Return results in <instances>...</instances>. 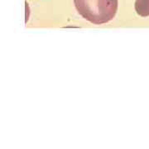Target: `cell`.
<instances>
[{"instance_id":"6da1fadb","label":"cell","mask_w":149,"mask_h":149,"mask_svg":"<svg viewBox=\"0 0 149 149\" xmlns=\"http://www.w3.org/2000/svg\"><path fill=\"white\" fill-rule=\"evenodd\" d=\"M80 15L95 25L104 24L116 15L118 0H74Z\"/></svg>"},{"instance_id":"7a4b0ae2","label":"cell","mask_w":149,"mask_h":149,"mask_svg":"<svg viewBox=\"0 0 149 149\" xmlns=\"http://www.w3.org/2000/svg\"><path fill=\"white\" fill-rule=\"evenodd\" d=\"M135 10L139 16H149V0H136Z\"/></svg>"}]
</instances>
